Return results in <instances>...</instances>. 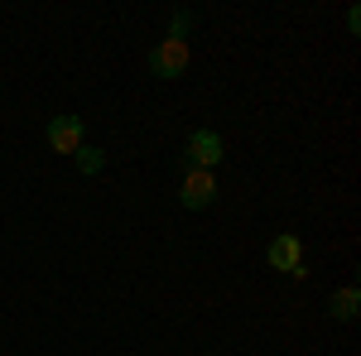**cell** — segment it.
Masks as SVG:
<instances>
[{"label": "cell", "mask_w": 361, "mask_h": 356, "mask_svg": "<svg viewBox=\"0 0 361 356\" xmlns=\"http://www.w3.org/2000/svg\"><path fill=\"white\" fill-rule=\"evenodd\" d=\"M222 154H226V145H222V135H217V130H193V135H188V145H183L188 168H207V173L222 164Z\"/></svg>", "instance_id": "obj_4"}, {"label": "cell", "mask_w": 361, "mask_h": 356, "mask_svg": "<svg viewBox=\"0 0 361 356\" xmlns=\"http://www.w3.org/2000/svg\"><path fill=\"white\" fill-rule=\"evenodd\" d=\"M188 29H193V15H188V10H178V15L169 20V34H164V39H178V44H188Z\"/></svg>", "instance_id": "obj_8"}, {"label": "cell", "mask_w": 361, "mask_h": 356, "mask_svg": "<svg viewBox=\"0 0 361 356\" xmlns=\"http://www.w3.org/2000/svg\"><path fill=\"white\" fill-rule=\"evenodd\" d=\"M212 202H217V173H207V168H188L183 183H178V207L202 212V207H212Z\"/></svg>", "instance_id": "obj_3"}, {"label": "cell", "mask_w": 361, "mask_h": 356, "mask_svg": "<svg viewBox=\"0 0 361 356\" xmlns=\"http://www.w3.org/2000/svg\"><path fill=\"white\" fill-rule=\"evenodd\" d=\"M328 318H337V323H357L361 318V289L357 284H342L337 294H328Z\"/></svg>", "instance_id": "obj_6"}, {"label": "cell", "mask_w": 361, "mask_h": 356, "mask_svg": "<svg viewBox=\"0 0 361 356\" xmlns=\"http://www.w3.org/2000/svg\"><path fill=\"white\" fill-rule=\"evenodd\" d=\"M265 265L279 274H294V279H304V241L294 236V231H279V236H270V246H265Z\"/></svg>", "instance_id": "obj_1"}, {"label": "cell", "mask_w": 361, "mask_h": 356, "mask_svg": "<svg viewBox=\"0 0 361 356\" xmlns=\"http://www.w3.org/2000/svg\"><path fill=\"white\" fill-rule=\"evenodd\" d=\"M347 34H361V10H347Z\"/></svg>", "instance_id": "obj_9"}, {"label": "cell", "mask_w": 361, "mask_h": 356, "mask_svg": "<svg viewBox=\"0 0 361 356\" xmlns=\"http://www.w3.org/2000/svg\"><path fill=\"white\" fill-rule=\"evenodd\" d=\"M82 135H87L82 116H54L49 130H44V140H49L54 154H78V149H82Z\"/></svg>", "instance_id": "obj_5"}, {"label": "cell", "mask_w": 361, "mask_h": 356, "mask_svg": "<svg viewBox=\"0 0 361 356\" xmlns=\"http://www.w3.org/2000/svg\"><path fill=\"white\" fill-rule=\"evenodd\" d=\"M73 159H78V168H82V173H97V168L106 164V154H102V149H92V145H82Z\"/></svg>", "instance_id": "obj_7"}, {"label": "cell", "mask_w": 361, "mask_h": 356, "mask_svg": "<svg viewBox=\"0 0 361 356\" xmlns=\"http://www.w3.org/2000/svg\"><path fill=\"white\" fill-rule=\"evenodd\" d=\"M188 58H193V54H188V44H178V39H159V44L149 49L145 63H149V73H154L159 82H173V78L188 73Z\"/></svg>", "instance_id": "obj_2"}]
</instances>
